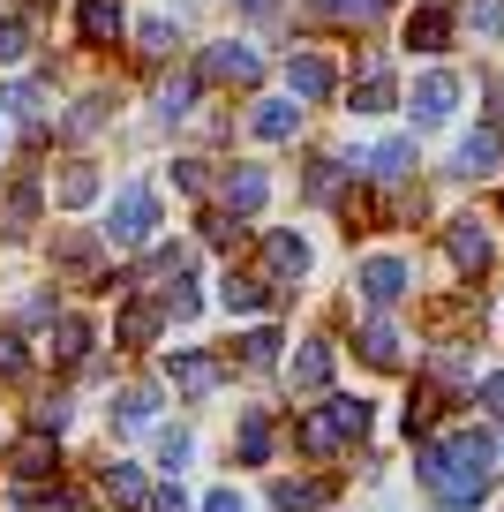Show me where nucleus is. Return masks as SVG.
Here are the masks:
<instances>
[{
    "label": "nucleus",
    "instance_id": "f257e3e1",
    "mask_svg": "<svg viewBox=\"0 0 504 512\" xmlns=\"http://www.w3.org/2000/svg\"><path fill=\"white\" fill-rule=\"evenodd\" d=\"M497 445H489L482 430H452L444 445H414V475H422V490L437 497L444 512H467L482 505L489 490H497Z\"/></svg>",
    "mask_w": 504,
    "mask_h": 512
},
{
    "label": "nucleus",
    "instance_id": "f03ea898",
    "mask_svg": "<svg viewBox=\"0 0 504 512\" xmlns=\"http://www.w3.org/2000/svg\"><path fill=\"white\" fill-rule=\"evenodd\" d=\"M151 226H158V196L143 189V181H128V189L113 196V226H106V241H121V249H143V241H151Z\"/></svg>",
    "mask_w": 504,
    "mask_h": 512
},
{
    "label": "nucleus",
    "instance_id": "7ed1b4c3",
    "mask_svg": "<svg viewBox=\"0 0 504 512\" xmlns=\"http://www.w3.org/2000/svg\"><path fill=\"white\" fill-rule=\"evenodd\" d=\"M414 128H437V121H452V106H459V76H444V68H429L422 83H414Z\"/></svg>",
    "mask_w": 504,
    "mask_h": 512
},
{
    "label": "nucleus",
    "instance_id": "20e7f679",
    "mask_svg": "<svg viewBox=\"0 0 504 512\" xmlns=\"http://www.w3.org/2000/svg\"><path fill=\"white\" fill-rule=\"evenodd\" d=\"M444 249H452L459 272H489V256H497V249H489V226H482V219H452V226H444Z\"/></svg>",
    "mask_w": 504,
    "mask_h": 512
},
{
    "label": "nucleus",
    "instance_id": "39448f33",
    "mask_svg": "<svg viewBox=\"0 0 504 512\" xmlns=\"http://www.w3.org/2000/svg\"><path fill=\"white\" fill-rule=\"evenodd\" d=\"M286 83H294V98H301V106H316V98H331V91H339V68H331L324 53H294V61H286Z\"/></svg>",
    "mask_w": 504,
    "mask_h": 512
},
{
    "label": "nucleus",
    "instance_id": "423d86ee",
    "mask_svg": "<svg viewBox=\"0 0 504 512\" xmlns=\"http://www.w3.org/2000/svg\"><path fill=\"white\" fill-rule=\"evenodd\" d=\"M407 256H369V264H362V294H369V302H377V309H392L399 302V294H407Z\"/></svg>",
    "mask_w": 504,
    "mask_h": 512
},
{
    "label": "nucleus",
    "instance_id": "0eeeda50",
    "mask_svg": "<svg viewBox=\"0 0 504 512\" xmlns=\"http://www.w3.org/2000/svg\"><path fill=\"white\" fill-rule=\"evenodd\" d=\"M407 46L414 53H444L452 46V8H444V0H422V8L407 16Z\"/></svg>",
    "mask_w": 504,
    "mask_h": 512
},
{
    "label": "nucleus",
    "instance_id": "6e6552de",
    "mask_svg": "<svg viewBox=\"0 0 504 512\" xmlns=\"http://www.w3.org/2000/svg\"><path fill=\"white\" fill-rule=\"evenodd\" d=\"M497 159H504V144H497V128H474V136H459V151H452V174L482 181V174H497Z\"/></svg>",
    "mask_w": 504,
    "mask_h": 512
},
{
    "label": "nucleus",
    "instance_id": "1a4fd4ad",
    "mask_svg": "<svg viewBox=\"0 0 504 512\" xmlns=\"http://www.w3.org/2000/svg\"><path fill=\"white\" fill-rule=\"evenodd\" d=\"M204 76H219V83H256V76H264V61H256V53H249V46L234 38V46H211Z\"/></svg>",
    "mask_w": 504,
    "mask_h": 512
},
{
    "label": "nucleus",
    "instance_id": "9d476101",
    "mask_svg": "<svg viewBox=\"0 0 504 512\" xmlns=\"http://www.w3.org/2000/svg\"><path fill=\"white\" fill-rule=\"evenodd\" d=\"M286 384H294V392H324V384H331V347H324V339H309V347L294 354Z\"/></svg>",
    "mask_w": 504,
    "mask_h": 512
},
{
    "label": "nucleus",
    "instance_id": "9b49d317",
    "mask_svg": "<svg viewBox=\"0 0 504 512\" xmlns=\"http://www.w3.org/2000/svg\"><path fill=\"white\" fill-rule=\"evenodd\" d=\"M392 68H384V61H362V76H354V113H384V106H392Z\"/></svg>",
    "mask_w": 504,
    "mask_h": 512
},
{
    "label": "nucleus",
    "instance_id": "f8f14e48",
    "mask_svg": "<svg viewBox=\"0 0 504 512\" xmlns=\"http://www.w3.org/2000/svg\"><path fill=\"white\" fill-rule=\"evenodd\" d=\"M362 166H369L377 181H407V174H414V136H384V144L369 151Z\"/></svg>",
    "mask_w": 504,
    "mask_h": 512
},
{
    "label": "nucleus",
    "instance_id": "ddd939ff",
    "mask_svg": "<svg viewBox=\"0 0 504 512\" xmlns=\"http://www.w3.org/2000/svg\"><path fill=\"white\" fill-rule=\"evenodd\" d=\"M166 377H174L189 400H204L211 384H219V362H211V354H174V362H166Z\"/></svg>",
    "mask_w": 504,
    "mask_h": 512
},
{
    "label": "nucleus",
    "instance_id": "4468645a",
    "mask_svg": "<svg viewBox=\"0 0 504 512\" xmlns=\"http://www.w3.org/2000/svg\"><path fill=\"white\" fill-rule=\"evenodd\" d=\"M219 196H226V211H256V204L271 196V181H264V166H234Z\"/></svg>",
    "mask_w": 504,
    "mask_h": 512
},
{
    "label": "nucleus",
    "instance_id": "2eb2a0df",
    "mask_svg": "<svg viewBox=\"0 0 504 512\" xmlns=\"http://www.w3.org/2000/svg\"><path fill=\"white\" fill-rule=\"evenodd\" d=\"M399 324H384V317H369V332H362V362H377V369H399Z\"/></svg>",
    "mask_w": 504,
    "mask_h": 512
},
{
    "label": "nucleus",
    "instance_id": "dca6fc26",
    "mask_svg": "<svg viewBox=\"0 0 504 512\" xmlns=\"http://www.w3.org/2000/svg\"><path fill=\"white\" fill-rule=\"evenodd\" d=\"M76 31L91 38V46H106V38H121V8H113V0H83V8H76Z\"/></svg>",
    "mask_w": 504,
    "mask_h": 512
},
{
    "label": "nucleus",
    "instance_id": "f3484780",
    "mask_svg": "<svg viewBox=\"0 0 504 512\" xmlns=\"http://www.w3.org/2000/svg\"><path fill=\"white\" fill-rule=\"evenodd\" d=\"M294 128H301V106H294V98H271V106H256V136H264V144H286Z\"/></svg>",
    "mask_w": 504,
    "mask_h": 512
},
{
    "label": "nucleus",
    "instance_id": "a211bd4d",
    "mask_svg": "<svg viewBox=\"0 0 504 512\" xmlns=\"http://www.w3.org/2000/svg\"><path fill=\"white\" fill-rule=\"evenodd\" d=\"M264 256H271V272H279V279H301V272H309V241H301V234H271Z\"/></svg>",
    "mask_w": 504,
    "mask_h": 512
},
{
    "label": "nucleus",
    "instance_id": "6ab92c4d",
    "mask_svg": "<svg viewBox=\"0 0 504 512\" xmlns=\"http://www.w3.org/2000/svg\"><path fill=\"white\" fill-rule=\"evenodd\" d=\"M324 497V482H271V512H316Z\"/></svg>",
    "mask_w": 504,
    "mask_h": 512
},
{
    "label": "nucleus",
    "instance_id": "aec40b11",
    "mask_svg": "<svg viewBox=\"0 0 504 512\" xmlns=\"http://www.w3.org/2000/svg\"><path fill=\"white\" fill-rule=\"evenodd\" d=\"M8 460H16V475H23V482H46V475H53V445H46V430H38V437H23V445L8 452Z\"/></svg>",
    "mask_w": 504,
    "mask_h": 512
},
{
    "label": "nucleus",
    "instance_id": "412c9836",
    "mask_svg": "<svg viewBox=\"0 0 504 512\" xmlns=\"http://www.w3.org/2000/svg\"><path fill=\"white\" fill-rule=\"evenodd\" d=\"M324 422L339 430V445H347V437H362V430H369V400H331V407H324Z\"/></svg>",
    "mask_w": 504,
    "mask_h": 512
},
{
    "label": "nucleus",
    "instance_id": "4be33fe9",
    "mask_svg": "<svg viewBox=\"0 0 504 512\" xmlns=\"http://www.w3.org/2000/svg\"><path fill=\"white\" fill-rule=\"evenodd\" d=\"M219 302L234 309V317H249V309H264V279H226Z\"/></svg>",
    "mask_w": 504,
    "mask_h": 512
},
{
    "label": "nucleus",
    "instance_id": "5701e85b",
    "mask_svg": "<svg viewBox=\"0 0 504 512\" xmlns=\"http://www.w3.org/2000/svg\"><path fill=\"white\" fill-rule=\"evenodd\" d=\"M113 415H121V430H143V422L158 415V392H143V384H136V392H121V407H113Z\"/></svg>",
    "mask_w": 504,
    "mask_h": 512
},
{
    "label": "nucleus",
    "instance_id": "b1692460",
    "mask_svg": "<svg viewBox=\"0 0 504 512\" xmlns=\"http://www.w3.org/2000/svg\"><path fill=\"white\" fill-rule=\"evenodd\" d=\"M31 53V16H0V61H23Z\"/></svg>",
    "mask_w": 504,
    "mask_h": 512
},
{
    "label": "nucleus",
    "instance_id": "393cba45",
    "mask_svg": "<svg viewBox=\"0 0 504 512\" xmlns=\"http://www.w3.org/2000/svg\"><path fill=\"white\" fill-rule=\"evenodd\" d=\"M467 23L482 38H504V0H467Z\"/></svg>",
    "mask_w": 504,
    "mask_h": 512
},
{
    "label": "nucleus",
    "instance_id": "a878e982",
    "mask_svg": "<svg viewBox=\"0 0 504 512\" xmlns=\"http://www.w3.org/2000/svg\"><path fill=\"white\" fill-rule=\"evenodd\" d=\"M91 196H98V174L91 166H68L61 174V204H91Z\"/></svg>",
    "mask_w": 504,
    "mask_h": 512
},
{
    "label": "nucleus",
    "instance_id": "bb28decb",
    "mask_svg": "<svg viewBox=\"0 0 504 512\" xmlns=\"http://www.w3.org/2000/svg\"><path fill=\"white\" fill-rule=\"evenodd\" d=\"M241 362H249V369H271V362H279V332H249V339H241Z\"/></svg>",
    "mask_w": 504,
    "mask_h": 512
},
{
    "label": "nucleus",
    "instance_id": "cd10ccee",
    "mask_svg": "<svg viewBox=\"0 0 504 512\" xmlns=\"http://www.w3.org/2000/svg\"><path fill=\"white\" fill-rule=\"evenodd\" d=\"M316 8H324V16H339V23H369L384 0H316Z\"/></svg>",
    "mask_w": 504,
    "mask_h": 512
},
{
    "label": "nucleus",
    "instance_id": "c85d7f7f",
    "mask_svg": "<svg viewBox=\"0 0 504 512\" xmlns=\"http://www.w3.org/2000/svg\"><path fill=\"white\" fill-rule=\"evenodd\" d=\"M189 98H196V83H189V76L166 83V91H158V113H166V121H181V113H189Z\"/></svg>",
    "mask_w": 504,
    "mask_h": 512
},
{
    "label": "nucleus",
    "instance_id": "c756f323",
    "mask_svg": "<svg viewBox=\"0 0 504 512\" xmlns=\"http://www.w3.org/2000/svg\"><path fill=\"white\" fill-rule=\"evenodd\" d=\"M0 106H16L23 121H38V113H46V91H38V83H16V91L0 98Z\"/></svg>",
    "mask_w": 504,
    "mask_h": 512
},
{
    "label": "nucleus",
    "instance_id": "7c9ffc66",
    "mask_svg": "<svg viewBox=\"0 0 504 512\" xmlns=\"http://www.w3.org/2000/svg\"><path fill=\"white\" fill-rule=\"evenodd\" d=\"M151 332H158V309H128V317H121V339H128V347H143Z\"/></svg>",
    "mask_w": 504,
    "mask_h": 512
},
{
    "label": "nucleus",
    "instance_id": "2f4dec72",
    "mask_svg": "<svg viewBox=\"0 0 504 512\" xmlns=\"http://www.w3.org/2000/svg\"><path fill=\"white\" fill-rule=\"evenodd\" d=\"M264 452H271V437H264V422L249 415V422H241V460L256 467V460H264Z\"/></svg>",
    "mask_w": 504,
    "mask_h": 512
},
{
    "label": "nucleus",
    "instance_id": "473e14b6",
    "mask_svg": "<svg viewBox=\"0 0 504 512\" xmlns=\"http://www.w3.org/2000/svg\"><path fill=\"white\" fill-rule=\"evenodd\" d=\"M83 347H91V324H83V317H61V347H53V354H83Z\"/></svg>",
    "mask_w": 504,
    "mask_h": 512
},
{
    "label": "nucleus",
    "instance_id": "72a5a7b5",
    "mask_svg": "<svg viewBox=\"0 0 504 512\" xmlns=\"http://www.w3.org/2000/svg\"><path fill=\"white\" fill-rule=\"evenodd\" d=\"M166 46H174V23H166V16H151V23H143V53H151V61H158V53H166Z\"/></svg>",
    "mask_w": 504,
    "mask_h": 512
},
{
    "label": "nucleus",
    "instance_id": "f704fd0d",
    "mask_svg": "<svg viewBox=\"0 0 504 512\" xmlns=\"http://www.w3.org/2000/svg\"><path fill=\"white\" fill-rule=\"evenodd\" d=\"M106 490L113 497H143V475H136V467H106Z\"/></svg>",
    "mask_w": 504,
    "mask_h": 512
},
{
    "label": "nucleus",
    "instance_id": "c9c22d12",
    "mask_svg": "<svg viewBox=\"0 0 504 512\" xmlns=\"http://www.w3.org/2000/svg\"><path fill=\"white\" fill-rule=\"evenodd\" d=\"M474 400H482V407H489V415H497V422H504V369H497V377H482V392H474Z\"/></svg>",
    "mask_w": 504,
    "mask_h": 512
},
{
    "label": "nucleus",
    "instance_id": "e433bc0d",
    "mask_svg": "<svg viewBox=\"0 0 504 512\" xmlns=\"http://www.w3.org/2000/svg\"><path fill=\"white\" fill-rule=\"evenodd\" d=\"M158 460H166V467H181V460H189V437H181V430H166V437H158Z\"/></svg>",
    "mask_w": 504,
    "mask_h": 512
},
{
    "label": "nucleus",
    "instance_id": "4c0bfd02",
    "mask_svg": "<svg viewBox=\"0 0 504 512\" xmlns=\"http://www.w3.org/2000/svg\"><path fill=\"white\" fill-rule=\"evenodd\" d=\"M68 422V400H38V430H61Z\"/></svg>",
    "mask_w": 504,
    "mask_h": 512
},
{
    "label": "nucleus",
    "instance_id": "58836bf2",
    "mask_svg": "<svg viewBox=\"0 0 504 512\" xmlns=\"http://www.w3.org/2000/svg\"><path fill=\"white\" fill-rule=\"evenodd\" d=\"M23 369V339H0V377H16Z\"/></svg>",
    "mask_w": 504,
    "mask_h": 512
},
{
    "label": "nucleus",
    "instance_id": "ea45409f",
    "mask_svg": "<svg viewBox=\"0 0 504 512\" xmlns=\"http://www.w3.org/2000/svg\"><path fill=\"white\" fill-rule=\"evenodd\" d=\"M151 512H189V497H181V490H174V482H166V490H158V497H151Z\"/></svg>",
    "mask_w": 504,
    "mask_h": 512
},
{
    "label": "nucleus",
    "instance_id": "a19ab883",
    "mask_svg": "<svg viewBox=\"0 0 504 512\" xmlns=\"http://www.w3.org/2000/svg\"><path fill=\"white\" fill-rule=\"evenodd\" d=\"M204 512H241V490H211V497H204Z\"/></svg>",
    "mask_w": 504,
    "mask_h": 512
},
{
    "label": "nucleus",
    "instance_id": "79ce46f5",
    "mask_svg": "<svg viewBox=\"0 0 504 512\" xmlns=\"http://www.w3.org/2000/svg\"><path fill=\"white\" fill-rule=\"evenodd\" d=\"M241 8H271V0H241Z\"/></svg>",
    "mask_w": 504,
    "mask_h": 512
},
{
    "label": "nucleus",
    "instance_id": "37998d69",
    "mask_svg": "<svg viewBox=\"0 0 504 512\" xmlns=\"http://www.w3.org/2000/svg\"><path fill=\"white\" fill-rule=\"evenodd\" d=\"M0 144H8V128H0Z\"/></svg>",
    "mask_w": 504,
    "mask_h": 512
}]
</instances>
